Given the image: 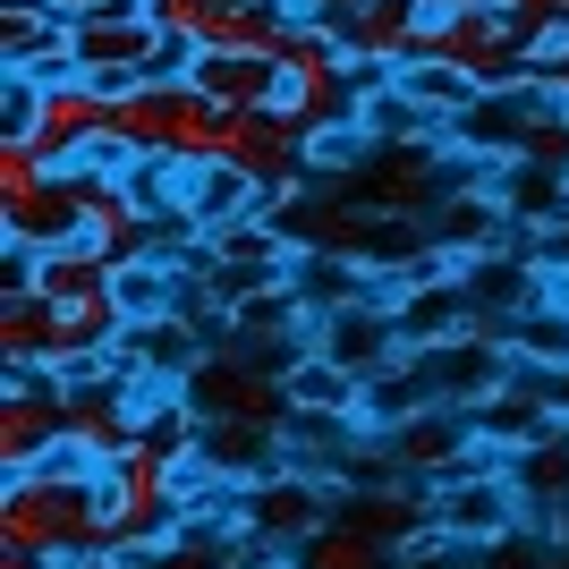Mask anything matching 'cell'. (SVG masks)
<instances>
[{
	"label": "cell",
	"instance_id": "6da1fadb",
	"mask_svg": "<svg viewBox=\"0 0 569 569\" xmlns=\"http://www.w3.org/2000/svg\"><path fill=\"white\" fill-rule=\"evenodd\" d=\"M0 536L9 545H51L60 561H111V485L94 459L51 451L0 485Z\"/></svg>",
	"mask_w": 569,
	"mask_h": 569
},
{
	"label": "cell",
	"instance_id": "7a4b0ae2",
	"mask_svg": "<svg viewBox=\"0 0 569 569\" xmlns=\"http://www.w3.org/2000/svg\"><path fill=\"white\" fill-rule=\"evenodd\" d=\"M426 536H433V493L366 485V493L332 501V519L289 552V569H408V552Z\"/></svg>",
	"mask_w": 569,
	"mask_h": 569
},
{
	"label": "cell",
	"instance_id": "3957f363",
	"mask_svg": "<svg viewBox=\"0 0 569 569\" xmlns=\"http://www.w3.org/2000/svg\"><path fill=\"white\" fill-rule=\"evenodd\" d=\"M102 485H111V561H144V552H162L170 536L196 527V485L144 433L102 468Z\"/></svg>",
	"mask_w": 569,
	"mask_h": 569
},
{
	"label": "cell",
	"instance_id": "277c9868",
	"mask_svg": "<svg viewBox=\"0 0 569 569\" xmlns=\"http://www.w3.org/2000/svg\"><path fill=\"white\" fill-rule=\"evenodd\" d=\"M111 137L128 162L196 170V162H213L221 111L196 94V77H144V86H119L111 94Z\"/></svg>",
	"mask_w": 569,
	"mask_h": 569
},
{
	"label": "cell",
	"instance_id": "5b68a950",
	"mask_svg": "<svg viewBox=\"0 0 569 569\" xmlns=\"http://www.w3.org/2000/svg\"><path fill=\"white\" fill-rule=\"evenodd\" d=\"M69 51H77V77H94L102 94L144 86V77H188V60H196L144 0H111V9H94V18H77Z\"/></svg>",
	"mask_w": 569,
	"mask_h": 569
},
{
	"label": "cell",
	"instance_id": "8992f818",
	"mask_svg": "<svg viewBox=\"0 0 569 569\" xmlns=\"http://www.w3.org/2000/svg\"><path fill=\"white\" fill-rule=\"evenodd\" d=\"M9 137H34L60 170H77L86 153L111 144V94H102L94 77H9Z\"/></svg>",
	"mask_w": 569,
	"mask_h": 569
},
{
	"label": "cell",
	"instance_id": "52a82bcc",
	"mask_svg": "<svg viewBox=\"0 0 569 569\" xmlns=\"http://www.w3.org/2000/svg\"><path fill=\"white\" fill-rule=\"evenodd\" d=\"M332 501H340V493H323L315 476L263 468V476H247V485L230 493V527L247 536V545H263V552H281V561H289V552L307 545L315 527L332 519Z\"/></svg>",
	"mask_w": 569,
	"mask_h": 569
},
{
	"label": "cell",
	"instance_id": "ba28073f",
	"mask_svg": "<svg viewBox=\"0 0 569 569\" xmlns=\"http://www.w3.org/2000/svg\"><path fill=\"white\" fill-rule=\"evenodd\" d=\"M323 26L349 43L357 94H391V77H400V69H408V51H417V26H426V9H417V0H340V9H323Z\"/></svg>",
	"mask_w": 569,
	"mask_h": 569
},
{
	"label": "cell",
	"instance_id": "9c48e42d",
	"mask_svg": "<svg viewBox=\"0 0 569 569\" xmlns=\"http://www.w3.org/2000/svg\"><path fill=\"white\" fill-rule=\"evenodd\" d=\"M137 433H144V391H137V375H128L119 357L69 382V451H77V459L111 468Z\"/></svg>",
	"mask_w": 569,
	"mask_h": 569
},
{
	"label": "cell",
	"instance_id": "30bf717a",
	"mask_svg": "<svg viewBox=\"0 0 569 569\" xmlns=\"http://www.w3.org/2000/svg\"><path fill=\"white\" fill-rule=\"evenodd\" d=\"M51 451H69V382L34 375V366H9V391H0V468L26 476V468H43Z\"/></svg>",
	"mask_w": 569,
	"mask_h": 569
},
{
	"label": "cell",
	"instance_id": "8fae6325",
	"mask_svg": "<svg viewBox=\"0 0 569 569\" xmlns=\"http://www.w3.org/2000/svg\"><path fill=\"white\" fill-rule=\"evenodd\" d=\"M510 476H476V468H459V476H442V493H433V536L442 545H493V536H510Z\"/></svg>",
	"mask_w": 569,
	"mask_h": 569
},
{
	"label": "cell",
	"instance_id": "7c38bea8",
	"mask_svg": "<svg viewBox=\"0 0 569 569\" xmlns=\"http://www.w3.org/2000/svg\"><path fill=\"white\" fill-rule=\"evenodd\" d=\"M188 77L213 111H281V94H289L281 60H247V51H196Z\"/></svg>",
	"mask_w": 569,
	"mask_h": 569
},
{
	"label": "cell",
	"instance_id": "4fadbf2b",
	"mask_svg": "<svg viewBox=\"0 0 569 569\" xmlns=\"http://www.w3.org/2000/svg\"><path fill=\"white\" fill-rule=\"evenodd\" d=\"M323 357H332L340 375H400V315H375V307H332L323 315Z\"/></svg>",
	"mask_w": 569,
	"mask_h": 569
},
{
	"label": "cell",
	"instance_id": "5bb4252c",
	"mask_svg": "<svg viewBox=\"0 0 569 569\" xmlns=\"http://www.w3.org/2000/svg\"><path fill=\"white\" fill-rule=\"evenodd\" d=\"M459 451H468V417L426 400V408H408L400 426H391V451H382V459H391L400 476H459V468H468Z\"/></svg>",
	"mask_w": 569,
	"mask_h": 569
},
{
	"label": "cell",
	"instance_id": "9a60e30c",
	"mask_svg": "<svg viewBox=\"0 0 569 569\" xmlns=\"http://www.w3.org/2000/svg\"><path fill=\"white\" fill-rule=\"evenodd\" d=\"M137 569H289L281 552H263V545H238V527L221 536L213 519H196L188 536H170L162 552H144Z\"/></svg>",
	"mask_w": 569,
	"mask_h": 569
},
{
	"label": "cell",
	"instance_id": "2e32d148",
	"mask_svg": "<svg viewBox=\"0 0 569 569\" xmlns=\"http://www.w3.org/2000/svg\"><path fill=\"white\" fill-rule=\"evenodd\" d=\"M111 281H119V263L102 256L94 238H69V247H43V256H34V289H43L51 307H86V298H102Z\"/></svg>",
	"mask_w": 569,
	"mask_h": 569
},
{
	"label": "cell",
	"instance_id": "e0dca14e",
	"mask_svg": "<svg viewBox=\"0 0 569 569\" xmlns=\"http://www.w3.org/2000/svg\"><path fill=\"white\" fill-rule=\"evenodd\" d=\"M289 26H298V9L289 0H221L213 34H204V51H247V60H281Z\"/></svg>",
	"mask_w": 569,
	"mask_h": 569
},
{
	"label": "cell",
	"instance_id": "ac0fdd59",
	"mask_svg": "<svg viewBox=\"0 0 569 569\" xmlns=\"http://www.w3.org/2000/svg\"><path fill=\"white\" fill-rule=\"evenodd\" d=\"M510 493L527 501V510H569V433H536V442H519V459H510Z\"/></svg>",
	"mask_w": 569,
	"mask_h": 569
},
{
	"label": "cell",
	"instance_id": "d6986e66",
	"mask_svg": "<svg viewBox=\"0 0 569 569\" xmlns=\"http://www.w3.org/2000/svg\"><path fill=\"white\" fill-rule=\"evenodd\" d=\"M357 400H366V382L340 375L323 349L289 366V408H298V417H357Z\"/></svg>",
	"mask_w": 569,
	"mask_h": 569
},
{
	"label": "cell",
	"instance_id": "ffe728a7",
	"mask_svg": "<svg viewBox=\"0 0 569 569\" xmlns=\"http://www.w3.org/2000/svg\"><path fill=\"white\" fill-rule=\"evenodd\" d=\"M111 289H119V307H128V332H144V323H170V315H179V272H170L162 256L128 263Z\"/></svg>",
	"mask_w": 569,
	"mask_h": 569
},
{
	"label": "cell",
	"instance_id": "44dd1931",
	"mask_svg": "<svg viewBox=\"0 0 569 569\" xmlns=\"http://www.w3.org/2000/svg\"><path fill=\"white\" fill-rule=\"evenodd\" d=\"M281 69H289V86H323V77H349V43H340L323 18H298V26H289V43H281Z\"/></svg>",
	"mask_w": 569,
	"mask_h": 569
},
{
	"label": "cell",
	"instance_id": "7402d4cb",
	"mask_svg": "<svg viewBox=\"0 0 569 569\" xmlns=\"http://www.w3.org/2000/svg\"><path fill=\"white\" fill-rule=\"evenodd\" d=\"M51 179H60V162H51L34 137H0V213H26Z\"/></svg>",
	"mask_w": 569,
	"mask_h": 569
},
{
	"label": "cell",
	"instance_id": "603a6c76",
	"mask_svg": "<svg viewBox=\"0 0 569 569\" xmlns=\"http://www.w3.org/2000/svg\"><path fill=\"white\" fill-rule=\"evenodd\" d=\"M144 9H153L188 51H204V34H213V18H221V0H144Z\"/></svg>",
	"mask_w": 569,
	"mask_h": 569
},
{
	"label": "cell",
	"instance_id": "cb8c5ba5",
	"mask_svg": "<svg viewBox=\"0 0 569 569\" xmlns=\"http://www.w3.org/2000/svg\"><path fill=\"white\" fill-rule=\"evenodd\" d=\"M476 569H552V552H545V536L510 527V536H493V545H476Z\"/></svg>",
	"mask_w": 569,
	"mask_h": 569
},
{
	"label": "cell",
	"instance_id": "d4e9b609",
	"mask_svg": "<svg viewBox=\"0 0 569 569\" xmlns=\"http://www.w3.org/2000/svg\"><path fill=\"white\" fill-rule=\"evenodd\" d=\"M519 349H527V357H545V366H569V332H527Z\"/></svg>",
	"mask_w": 569,
	"mask_h": 569
},
{
	"label": "cell",
	"instance_id": "484cf974",
	"mask_svg": "<svg viewBox=\"0 0 569 569\" xmlns=\"http://www.w3.org/2000/svg\"><path fill=\"white\" fill-rule=\"evenodd\" d=\"M51 9H60V18L77 26V18H94V9H111V0H51Z\"/></svg>",
	"mask_w": 569,
	"mask_h": 569
},
{
	"label": "cell",
	"instance_id": "4316f807",
	"mask_svg": "<svg viewBox=\"0 0 569 569\" xmlns=\"http://www.w3.org/2000/svg\"><path fill=\"white\" fill-rule=\"evenodd\" d=\"M417 9H426V18H451V9H476V0H417Z\"/></svg>",
	"mask_w": 569,
	"mask_h": 569
},
{
	"label": "cell",
	"instance_id": "83f0119b",
	"mask_svg": "<svg viewBox=\"0 0 569 569\" xmlns=\"http://www.w3.org/2000/svg\"><path fill=\"white\" fill-rule=\"evenodd\" d=\"M289 9H298V18H323V9H340V0H289Z\"/></svg>",
	"mask_w": 569,
	"mask_h": 569
},
{
	"label": "cell",
	"instance_id": "f1b7e54d",
	"mask_svg": "<svg viewBox=\"0 0 569 569\" xmlns=\"http://www.w3.org/2000/svg\"><path fill=\"white\" fill-rule=\"evenodd\" d=\"M69 569H137V561H69Z\"/></svg>",
	"mask_w": 569,
	"mask_h": 569
},
{
	"label": "cell",
	"instance_id": "f546056e",
	"mask_svg": "<svg viewBox=\"0 0 569 569\" xmlns=\"http://www.w3.org/2000/svg\"><path fill=\"white\" fill-rule=\"evenodd\" d=\"M552 569H569V552H561V561H552Z\"/></svg>",
	"mask_w": 569,
	"mask_h": 569
}]
</instances>
